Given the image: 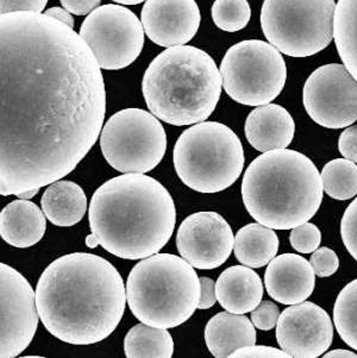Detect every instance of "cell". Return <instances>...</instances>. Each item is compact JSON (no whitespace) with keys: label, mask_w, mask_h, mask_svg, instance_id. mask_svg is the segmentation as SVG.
<instances>
[{"label":"cell","mask_w":357,"mask_h":358,"mask_svg":"<svg viewBox=\"0 0 357 358\" xmlns=\"http://www.w3.org/2000/svg\"><path fill=\"white\" fill-rule=\"evenodd\" d=\"M0 194L18 195L76 169L103 130L106 91L88 44L37 13L0 16Z\"/></svg>","instance_id":"1"},{"label":"cell","mask_w":357,"mask_h":358,"mask_svg":"<svg viewBox=\"0 0 357 358\" xmlns=\"http://www.w3.org/2000/svg\"><path fill=\"white\" fill-rule=\"evenodd\" d=\"M127 289L112 263L73 252L50 263L36 286L41 322L49 334L73 345L102 342L118 327Z\"/></svg>","instance_id":"2"},{"label":"cell","mask_w":357,"mask_h":358,"mask_svg":"<svg viewBox=\"0 0 357 358\" xmlns=\"http://www.w3.org/2000/svg\"><path fill=\"white\" fill-rule=\"evenodd\" d=\"M88 219L102 247L124 259L158 254L174 232V200L162 183L127 173L103 183L92 196Z\"/></svg>","instance_id":"3"},{"label":"cell","mask_w":357,"mask_h":358,"mask_svg":"<svg viewBox=\"0 0 357 358\" xmlns=\"http://www.w3.org/2000/svg\"><path fill=\"white\" fill-rule=\"evenodd\" d=\"M323 192L321 173L314 162L290 149L263 152L243 176L246 211L273 230H290L307 223L321 207Z\"/></svg>","instance_id":"4"},{"label":"cell","mask_w":357,"mask_h":358,"mask_svg":"<svg viewBox=\"0 0 357 358\" xmlns=\"http://www.w3.org/2000/svg\"><path fill=\"white\" fill-rule=\"evenodd\" d=\"M223 79L214 59L192 45L172 47L151 61L142 80L148 108L164 123H202L216 110Z\"/></svg>","instance_id":"5"},{"label":"cell","mask_w":357,"mask_h":358,"mask_svg":"<svg viewBox=\"0 0 357 358\" xmlns=\"http://www.w3.org/2000/svg\"><path fill=\"white\" fill-rule=\"evenodd\" d=\"M200 280L186 259L155 254L132 268L127 281V305L143 324L174 329L195 315Z\"/></svg>","instance_id":"6"},{"label":"cell","mask_w":357,"mask_h":358,"mask_svg":"<svg viewBox=\"0 0 357 358\" xmlns=\"http://www.w3.org/2000/svg\"><path fill=\"white\" fill-rule=\"evenodd\" d=\"M244 161L242 142L218 122H202L187 129L173 150L178 178L199 193H218L230 187L241 176Z\"/></svg>","instance_id":"7"},{"label":"cell","mask_w":357,"mask_h":358,"mask_svg":"<svg viewBox=\"0 0 357 358\" xmlns=\"http://www.w3.org/2000/svg\"><path fill=\"white\" fill-rule=\"evenodd\" d=\"M336 6L335 0H265L262 31L285 55H316L332 42Z\"/></svg>","instance_id":"8"},{"label":"cell","mask_w":357,"mask_h":358,"mask_svg":"<svg viewBox=\"0 0 357 358\" xmlns=\"http://www.w3.org/2000/svg\"><path fill=\"white\" fill-rule=\"evenodd\" d=\"M219 71L226 94L246 106L272 103L287 79L281 52L260 40L242 41L227 49Z\"/></svg>","instance_id":"9"},{"label":"cell","mask_w":357,"mask_h":358,"mask_svg":"<svg viewBox=\"0 0 357 358\" xmlns=\"http://www.w3.org/2000/svg\"><path fill=\"white\" fill-rule=\"evenodd\" d=\"M100 148L115 171L146 174L158 167L166 154V131L153 113L125 108L112 115L104 125Z\"/></svg>","instance_id":"10"},{"label":"cell","mask_w":357,"mask_h":358,"mask_svg":"<svg viewBox=\"0 0 357 358\" xmlns=\"http://www.w3.org/2000/svg\"><path fill=\"white\" fill-rule=\"evenodd\" d=\"M142 20L120 5L106 4L92 11L79 35L94 54L102 69L118 71L130 66L144 45Z\"/></svg>","instance_id":"11"},{"label":"cell","mask_w":357,"mask_h":358,"mask_svg":"<svg viewBox=\"0 0 357 358\" xmlns=\"http://www.w3.org/2000/svg\"><path fill=\"white\" fill-rule=\"evenodd\" d=\"M302 101L318 125L346 128L357 120V80L344 64L321 66L306 80Z\"/></svg>","instance_id":"12"},{"label":"cell","mask_w":357,"mask_h":358,"mask_svg":"<svg viewBox=\"0 0 357 358\" xmlns=\"http://www.w3.org/2000/svg\"><path fill=\"white\" fill-rule=\"evenodd\" d=\"M0 358L17 357L31 344L38 327L36 291L20 271L5 263H0Z\"/></svg>","instance_id":"13"},{"label":"cell","mask_w":357,"mask_h":358,"mask_svg":"<svg viewBox=\"0 0 357 358\" xmlns=\"http://www.w3.org/2000/svg\"><path fill=\"white\" fill-rule=\"evenodd\" d=\"M232 229L217 212H197L183 219L178 229V254L197 269H216L234 250Z\"/></svg>","instance_id":"14"},{"label":"cell","mask_w":357,"mask_h":358,"mask_svg":"<svg viewBox=\"0 0 357 358\" xmlns=\"http://www.w3.org/2000/svg\"><path fill=\"white\" fill-rule=\"evenodd\" d=\"M332 338L331 318L316 303L292 305L279 317L276 341L290 357H319L331 346Z\"/></svg>","instance_id":"15"},{"label":"cell","mask_w":357,"mask_h":358,"mask_svg":"<svg viewBox=\"0 0 357 358\" xmlns=\"http://www.w3.org/2000/svg\"><path fill=\"white\" fill-rule=\"evenodd\" d=\"M200 20L195 0H147L141 13L148 38L164 48L188 43L197 35Z\"/></svg>","instance_id":"16"},{"label":"cell","mask_w":357,"mask_h":358,"mask_svg":"<svg viewBox=\"0 0 357 358\" xmlns=\"http://www.w3.org/2000/svg\"><path fill=\"white\" fill-rule=\"evenodd\" d=\"M316 273L307 259L297 254H282L270 261L265 273V286L282 305L304 303L314 293Z\"/></svg>","instance_id":"17"},{"label":"cell","mask_w":357,"mask_h":358,"mask_svg":"<svg viewBox=\"0 0 357 358\" xmlns=\"http://www.w3.org/2000/svg\"><path fill=\"white\" fill-rule=\"evenodd\" d=\"M244 132L251 147L258 152H267L287 149L293 141L295 124L285 108L268 103L250 112Z\"/></svg>","instance_id":"18"},{"label":"cell","mask_w":357,"mask_h":358,"mask_svg":"<svg viewBox=\"0 0 357 358\" xmlns=\"http://www.w3.org/2000/svg\"><path fill=\"white\" fill-rule=\"evenodd\" d=\"M47 217L30 200L18 199L8 203L0 213V236L12 247L27 249L43 238Z\"/></svg>","instance_id":"19"},{"label":"cell","mask_w":357,"mask_h":358,"mask_svg":"<svg viewBox=\"0 0 357 358\" xmlns=\"http://www.w3.org/2000/svg\"><path fill=\"white\" fill-rule=\"evenodd\" d=\"M216 294L223 308L236 315H246L261 303L263 283L251 268L234 266L219 275Z\"/></svg>","instance_id":"20"},{"label":"cell","mask_w":357,"mask_h":358,"mask_svg":"<svg viewBox=\"0 0 357 358\" xmlns=\"http://www.w3.org/2000/svg\"><path fill=\"white\" fill-rule=\"evenodd\" d=\"M207 349L216 358L230 357L243 346L254 345L256 331L246 315L220 312L211 318L205 327Z\"/></svg>","instance_id":"21"},{"label":"cell","mask_w":357,"mask_h":358,"mask_svg":"<svg viewBox=\"0 0 357 358\" xmlns=\"http://www.w3.org/2000/svg\"><path fill=\"white\" fill-rule=\"evenodd\" d=\"M41 206L50 223L69 227L83 218L88 211V198L78 183L59 180L44 191Z\"/></svg>","instance_id":"22"},{"label":"cell","mask_w":357,"mask_h":358,"mask_svg":"<svg viewBox=\"0 0 357 358\" xmlns=\"http://www.w3.org/2000/svg\"><path fill=\"white\" fill-rule=\"evenodd\" d=\"M279 245V237L273 229L260 223L248 224L234 236V256L243 266L262 268L276 257Z\"/></svg>","instance_id":"23"},{"label":"cell","mask_w":357,"mask_h":358,"mask_svg":"<svg viewBox=\"0 0 357 358\" xmlns=\"http://www.w3.org/2000/svg\"><path fill=\"white\" fill-rule=\"evenodd\" d=\"M124 352L127 358H172L174 341L167 329L139 324L124 339Z\"/></svg>","instance_id":"24"},{"label":"cell","mask_w":357,"mask_h":358,"mask_svg":"<svg viewBox=\"0 0 357 358\" xmlns=\"http://www.w3.org/2000/svg\"><path fill=\"white\" fill-rule=\"evenodd\" d=\"M333 40L342 62L357 80V0H338Z\"/></svg>","instance_id":"25"},{"label":"cell","mask_w":357,"mask_h":358,"mask_svg":"<svg viewBox=\"0 0 357 358\" xmlns=\"http://www.w3.org/2000/svg\"><path fill=\"white\" fill-rule=\"evenodd\" d=\"M323 187L332 199H353L357 195V166L346 159H336L324 166L321 173Z\"/></svg>","instance_id":"26"},{"label":"cell","mask_w":357,"mask_h":358,"mask_svg":"<svg viewBox=\"0 0 357 358\" xmlns=\"http://www.w3.org/2000/svg\"><path fill=\"white\" fill-rule=\"evenodd\" d=\"M333 324L343 342L357 351V279L340 292L333 307Z\"/></svg>","instance_id":"27"},{"label":"cell","mask_w":357,"mask_h":358,"mask_svg":"<svg viewBox=\"0 0 357 358\" xmlns=\"http://www.w3.org/2000/svg\"><path fill=\"white\" fill-rule=\"evenodd\" d=\"M211 15L214 24L223 31L236 32L249 23L251 8L248 0H216Z\"/></svg>","instance_id":"28"},{"label":"cell","mask_w":357,"mask_h":358,"mask_svg":"<svg viewBox=\"0 0 357 358\" xmlns=\"http://www.w3.org/2000/svg\"><path fill=\"white\" fill-rule=\"evenodd\" d=\"M290 245L300 254H311L317 250L321 242V232L317 225L302 224L292 229L290 235Z\"/></svg>","instance_id":"29"},{"label":"cell","mask_w":357,"mask_h":358,"mask_svg":"<svg viewBox=\"0 0 357 358\" xmlns=\"http://www.w3.org/2000/svg\"><path fill=\"white\" fill-rule=\"evenodd\" d=\"M342 241L357 261V198L346 207L341 222Z\"/></svg>","instance_id":"30"},{"label":"cell","mask_w":357,"mask_h":358,"mask_svg":"<svg viewBox=\"0 0 357 358\" xmlns=\"http://www.w3.org/2000/svg\"><path fill=\"white\" fill-rule=\"evenodd\" d=\"M314 273L319 278H329L332 276L340 267V259L336 252L330 248H319L314 251L309 259Z\"/></svg>","instance_id":"31"},{"label":"cell","mask_w":357,"mask_h":358,"mask_svg":"<svg viewBox=\"0 0 357 358\" xmlns=\"http://www.w3.org/2000/svg\"><path fill=\"white\" fill-rule=\"evenodd\" d=\"M279 317V307L272 301H262L254 310H251V322L258 330H273L278 324Z\"/></svg>","instance_id":"32"},{"label":"cell","mask_w":357,"mask_h":358,"mask_svg":"<svg viewBox=\"0 0 357 358\" xmlns=\"http://www.w3.org/2000/svg\"><path fill=\"white\" fill-rule=\"evenodd\" d=\"M48 0H0L1 15L11 13H42Z\"/></svg>","instance_id":"33"},{"label":"cell","mask_w":357,"mask_h":358,"mask_svg":"<svg viewBox=\"0 0 357 358\" xmlns=\"http://www.w3.org/2000/svg\"><path fill=\"white\" fill-rule=\"evenodd\" d=\"M232 358H287L290 357L286 351L280 350L273 346L248 345L234 351Z\"/></svg>","instance_id":"34"},{"label":"cell","mask_w":357,"mask_h":358,"mask_svg":"<svg viewBox=\"0 0 357 358\" xmlns=\"http://www.w3.org/2000/svg\"><path fill=\"white\" fill-rule=\"evenodd\" d=\"M338 149L344 159L357 164V125H351L342 132L338 140Z\"/></svg>","instance_id":"35"},{"label":"cell","mask_w":357,"mask_h":358,"mask_svg":"<svg viewBox=\"0 0 357 358\" xmlns=\"http://www.w3.org/2000/svg\"><path fill=\"white\" fill-rule=\"evenodd\" d=\"M200 280V301H199V310H209L214 306L217 301V294H216V282L214 280L209 278H199Z\"/></svg>","instance_id":"36"},{"label":"cell","mask_w":357,"mask_h":358,"mask_svg":"<svg viewBox=\"0 0 357 358\" xmlns=\"http://www.w3.org/2000/svg\"><path fill=\"white\" fill-rule=\"evenodd\" d=\"M67 11L76 16L90 15L95 8H99L102 0H59Z\"/></svg>","instance_id":"37"},{"label":"cell","mask_w":357,"mask_h":358,"mask_svg":"<svg viewBox=\"0 0 357 358\" xmlns=\"http://www.w3.org/2000/svg\"><path fill=\"white\" fill-rule=\"evenodd\" d=\"M44 15L52 17V18L62 22V23L68 25V27H71V29L74 28V18L71 16V13L64 8H48V10L44 11Z\"/></svg>","instance_id":"38"},{"label":"cell","mask_w":357,"mask_h":358,"mask_svg":"<svg viewBox=\"0 0 357 358\" xmlns=\"http://www.w3.org/2000/svg\"><path fill=\"white\" fill-rule=\"evenodd\" d=\"M326 358H357V354L351 352L349 350H343V349H337V350L329 351L324 355Z\"/></svg>","instance_id":"39"},{"label":"cell","mask_w":357,"mask_h":358,"mask_svg":"<svg viewBox=\"0 0 357 358\" xmlns=\"http://www.w3.org/2000/svg\"><path fill=\"white\" fill-rule=\"evenodd\" d=\"M85 243H86V245H88V248H91V249H94V248L100 245L99 241H98V238H97L95 235H93V234H91V235H88V237H86V239H85Z\"/></svg>","instance_id":"40"},{"label":"cell","mask_w":357,"mask_h":358,"mask_svg":"<svg viewBox=\"0 0 357 358\" xmlns=\"http://www.w3.org/2000/svg\"><path fill=\"white\" fill-rule=\"evenodd\" d=\"M38 191L40 189H31V191L23 192V193H20V194L16 195V196H18V199L30 200L38 193Z\"/></svg>","instance_id":"41"},{"label":"cell","mask_w":357,"mask_h":358,"mask_svg":"<svg viewBox=\"0 0 357 358\" xmlns=\"http://www.w3.org/2000/svg\"><path fill=\"white\" fill-rule=\"evenodd\" d=\"M112 1L122 5H137L141 4L143 1H147V0H112Z\"/></svg>","instance_id":"42"}]
</instances>
